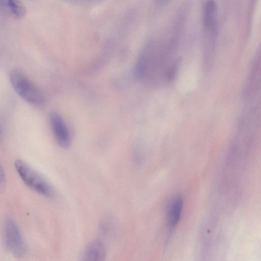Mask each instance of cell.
Wrapping results in <instances>:
<instances>
[{"mask_svg":"<svg viewBox=\"0 0 261 261\" xmlns=\"http://www.w3.org/2000/svg\"><path fill=\"white\" fill-rule=\"evenodd\" d=\"M161 46L148 44L137 62L136 75L140 79H152L157 83H170L178 72L179 60L171 57Z\"/></svg>","mask_w":261,"mask_h":261,"instance_id":"obj_1","label":"cell"},{"mask_svg":"<svg viewBox=\"0 0 261 261\" xmlns=\"http://www.w3.org/2000/svg\"><path fill=\"white\" fill-rule=\"evenodd\" d=\"M14 167L22 181L29 188L46 197L54 196L55 191L51 185L27 163L17 160Z\"/></svg>","mask_w":261,"mask_h":261,"instance_id":"obj_2","label":"cell"},{"mask_svg":"<svg viewBox=\"0 0 261 261\" xmlns=\"http://www.w3.org/2000/svg\"><path fill=\"white\" fill-rule=\"evenodd\" d=\"M3 241L7 251L16 257H22L27 254L28 247L16 222L7 218L3 224Z\"/></svg>","mask_w":261,"mask_h":261,"instance_id":"obj_3","label":"cell"},{"mask_svg":"<svg viewBox=\"0 0 261 261\" xmlns=\"http://www.w3.org/2000/svg\"><path fill=\"white\" fill-rule=\"evenodd\" d=\"M9 79L15 92L24 100L34 105H40L43 102L39 90L19 70H12Z\"/></svg>","mask_w":261,"mask_h":261,"instance_id":"obj_4","label":"cell"},{"mask_svg":"<svg viewBox=\"0 0 261 261\" xmlns=\"http://www.w3.org/2000/svg\"><path fill=\"white\" fill-rule=\"evenodd\" d=\"M49 122L52 131L58 144L63 148L70 144V135L68 127L60 114L55 112L49 114Z\"/></svg>","mask_w":261,"mask_h":261,"instance_id":"obj_5","label":"cell"},{"mask_svg":"<svg viewBox=\"0 0 261 261\" xmlns=\"http://www.w3.org/2000/svg\"><path fill=\"white\" fill-rule=\"evenodd\" d=\"M203 22L205 32L211 37L214 36L218 25V7L214 0H208L205 4Z\"/></svg>","mask_w":261,"mask_h":261,"instance_id":"obj_6","label":"cell"},{"mask_svg":"<svg viewBox=\"0 0 261 261\" xmlns=\"http://www.w3.org/2000/svg\"><path fill=\"white\" fill-rule=\"evenodd\" d=\"M106 256V248L100 240H95L88 245L82 256V259L88 261H100Z\"/></svg>","mask_w":261,"mask_h":261,"instance_id":"obj_7","label":"cell"},{"mask_svg":"<svg viewBox=\"0 0 261 261\" xmlns=\"http://www.w3.org/2000/svg\"><path fill=\"white\" fill-rule=\"evenodd\" d=\"M182 199L178 196L172 202L169 207L168 220L170 228H174L178 223L181 214Z\"/></svg>","mask_w":261,"mask_h":261,"instance_id":"obj_8","label":"cell"},{"mask_svg":"<svg viewBox=\"0 0 261 261\" xmlns=\"http://www.w3.org/2000/svg\"><path fill=\"white\" fill-rule=\"evenodd\" d=\"M7 5L12 13L17 17H23L25 13L24 7L18 0H3Z\"/></svg>","mask_w":261,"mask_h":261,"instance_id":"obj_9","label":"cell"},{"mask_svg":"<svg viewBox=\"0 0 261 261\" xmlns=\"http://www.w3.org/2000/svg\"><path fill=\"white\" fill-rule=\"evenodd\" d=\"M6 184V176L5 170L0 164V192L5 188Z\"/></svg>","mask_w":261,"mask_h":261,"instance_id":"obj_10","label":"cell"},{"mask_svg":"<svg viewBox=\"0 0 261 261\" xmlns=\"http://www.w3.org/2000/svg\"><path fill=\"white\" fill-rule=\"evenodd\" d=\"M170 0H156V3L160 5H164L169 2Z\"/></svg>","mask_w":261,"mask_h":261,"instance_id":"obj_11","label":"cell"},{"mask_svg":"<svg viewBox=\"0 0 261 261\" xmlns=\"http://www.w3.org/2000/svg\"><path fill=\"white\" fill-rule=\"evenodd\" d=\"M1 135H2V129H1V126H0V138L1 137Z\"/></svg>","mask_w":261,"mask_h":261,"instance_id":"obj_12","label":"cell"}]
</instances>
